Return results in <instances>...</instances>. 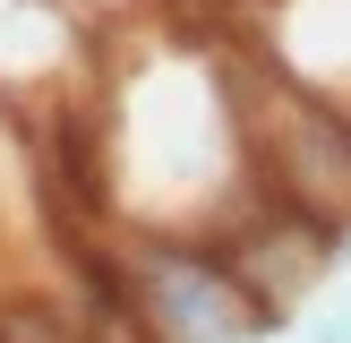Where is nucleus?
I'll list each match as a JSON object with an SVG mask.
<instances>
[{
	"instance_id": "1",
	"label": "nucleus",
	"mask_w": 351,
	"mask_h": 343,
	"mask_svg": "<svg viewBox=\"0 0 351 343\" xmlns=\"http://www.w3.org/2000/svg\"><path fill=\"white\" fill-rule=\"evenodd\" d=\"M95 198L120 232H171L215 240L257 198L240 154V103H232V51L197 34L146 26L129 60H112L103 86V154L86 163Z\"/></svg>"
},
{
	"instance_id": "2",
	"label": "nucleus",
	"mask_w": 351,
	"mask_h": 343,
	"mask_svg": "<svg viewBox=\"0 0 351 343\" xmlns=\"http://www.w3.org/2000/svg\"><path fill=\"white\" fill-rule=\"evenodd\" d=\"M232 103H240V154H249L257 198L351 232V112L343 103L266 69L257 51H232Z\"/></svg>"
},
{
	"instance_id": "3",
	"label": "nucleus",
	"mask_w": 351,
	"mask_h": 343,
	"mask_svg": "<svg viewBox=\"0 0 351 343\" xmlns=\"http://www.w3.org/2000/svg\"><path fill=\"white\" fill-rule=\"evenodd\" d=\"M103 283L137 318L146 343H283V326L249 300L232 257L215 240H171V232H112L103 240Z\"/></svg>"
},
{
	"instance_id": "4",
	"label": "nucleus",
	"mask_w": 351,
	"mask_h": 343,
	"mask_svg": "<svg viewBox=\"0 0 351 343\" xmlns=\"http://www.w3.org/2000/svg\"><path fill=\"white\" fill-rule=\"evenodd\" d=\"M215 249L232 257V274L249 283V300L266 309L274 326H291V318L343 274V232L317 223V215H291V206H274V198H249V206L215 232Z\"/></svg>"
},
{
	"instance_id": "5",
	"label": "nucleus",
	"mask_w": 351,
	"mask_h": 343,
	"mask_svg": "<svg viewBox=\"0 0 351 343\" xmlns=\"http://www.w3.org/2000/svg\"><path fill=\"white\" fill-rule=\"evenodd\" d=\"M257 60L351 112V0H257Z\"/></svg>"
},
{
	"instance_id": "6",
	"label": "nucleus",
	"mask_w": 351,
	"mask_h": 343,
	"mask_svg": "<svg viewBox=\"0 0 351 343\" xmlns=\"http://www.w3.org/2000/svg\"><path fill=\"white\" fill-rule=\"evenodd\" d=\"M300 343H351V300L343 309H317V318L300 326Z\"/></svg>"
},
{
	"instance_id": "7",
	"label": "nucleus",
	"mask_w": 351,
	"mask_h": 343,
	"mask_svg": "<svg viewBox=\"0 0 351 343\" xmlns=\"http://www.w3.org/2000/svg\"><path fill=\"white\" fill-rule=\"evenodd\" d=\"M95 9H120V17H129V9H146V0H95Z\"/></svg>"
},
{
	"instance_id": "8",
	"label": "nucleus",
	"mask_w": 351,
	"mask_h": 343,
	"mask_svg": "<svg viewBox=\"0 0 351 343\" xmlns=\"http://www.w3.org/2000/svg\"><path fill=\"white\" fill-rule=\"evenodd\" d=\"M343 274H351V232H343Z\"/></svg>"
}]
</instances>
